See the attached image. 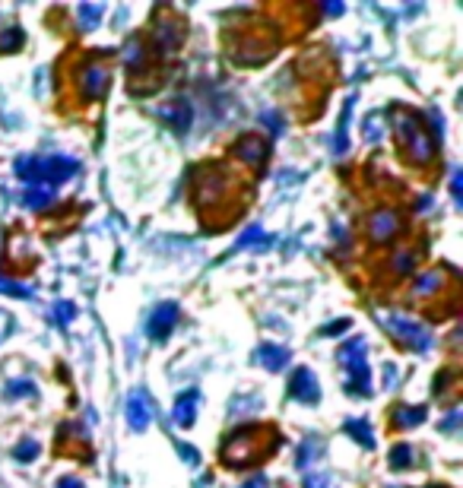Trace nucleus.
Here are the masks:
<instances>
[{
	"label": "nucleus",
	"mask_w": 463,
	"mask_h": 488,
	"mask_svg": "<svg viewBox=\"0 0 463 488\" xmlns=\"http://www.w3.org/2000/svg\"><path fill=\"white\" fill-rule=\"evenodd\" d=\"M289 393L295 399H302V403H311V399L321 396V390H317L314 374H311V371H295V377L289 380Z\"/></svg>",
	"instance_id": "nucleus-1"
},
{
	"label": "nucleus",
	"mask_w": 463,
	"mask_h": 488,
	"mask_svg": "<svg viewBox=\"0 0 463 488\" xmlns=\"http://www.w3.org/2000/svg\"><path fill=\"white\" fill-rule=\"evenodd\" d=\"M108 82H111V73L105 67H99V63H92V67H86V76H82V92L89 99H95V95H101L108 89Z\"/></svg>",
	"instance_id": "nucleus-2"
},
{
	"label": "nucleus",
	"mask_w": 463,
	"mask_h": 488,
	"mask_svg": "<svg viewBox=\"0 0 463 488\" xmlns=\"http://www.w3.org/2000/svg\"><path fill=\"white\" fill-rule=\"evenodd\" d=\"M175 320H178V308H175V304H162V308L156 311V317H152V336L165 339L168 330L175 327Z\"/></svg>",
	"instance_id": "nucleus-3"
},
{
	"label": "nucleus",
	"mask_w": 463,
	"mask_h": 488,
	"mask_svg": "<svg viewBox=\"0 0 463 488\" xmlns=\"http://www.w3.org/2000/svg\"><path fill=\"white\" fill-rule=\"evenodd\" d=\"M235 152L245 158H251V162H257V158H264V143H260V137H241L238 143H235Z\"/></svg>",
	"instance_id": "nucleus-4"
},
{
	"label": "nucleus",
	"mask_w": 463,
	"mask_h": 488,
	"mask_svg": "<svg viewBox=\"0 0 463 488\" xmlns=\"http://www.w3.org/2000/svg\"><path fill=\"white\" fill-rule=\"evenodd\" d=\"M285 358H289V355H285L283 349H276V346H264V349L257 352V361H260V365H266L270 371L283 368V365H285Z\"/></svg>",
	"instance_id": "nucleus-5"
},
{
	"label": "nucleus",
	"mask_w": 463,
	"mask_h": 488,
	"mask_svg": "<svg viewBox=\"0 0 463 488\" xmlns=\"http://www.w3.org/2000/svg\"><path fill=\"white\" fill-rule=\"evenodd\" d=\"M393 225H397V215L393 213H378L371 219V234L374 238H387V234H393Z\"/></svg>",
	"instance_id": "nucleus-6"
},
{
	"label": "nucleus",
	"mask_w": 463,
	"mask_h": 488,
	"mask_svg": "<svg viewBox=\"0 0 463 488\" xmlns=\"http://www.w3.org/2000/svg\"><path fill=\"white\" fill-rule=\"evenodd\" d=\"M127 418H130L133 428H146V422H149V409H146L143 399H130V406H127Z\"/></svg>",
	"instance_id": "nucleus-7"
},
{
	"label": "nucleus",
	"mask_w": 463,
	"mask_h": 488,
	"mask_svg": "<svg viewBox=\"0 0 463 488\" xmlns=\"http://www.w3.org/2000/svg\"><path fill=\"white\" fill-rule=\"evenodd\" d=\"M393 327H397L416 349H422L425 342H428V333H422V327H412V323H403V320H393Z\"/></svg>",
	"instance_id": "nucleus-8"
},
{
	"label": "nucleus",
	"mask_w": 463,
	"mask_h": 488,
	"mask_svg": "<svg viewBox=\"0 0 463 488\" xmlns=\"http://www.w3.org/2000/svg\"><path fill=\"white\" fill-rule=\"evenodd\" d=\"M175 418H178V425H190V422H194V393H187V396L178 403Z\"/></svg>",
	"instance_id": "nucleus-9"
},
{
	"label": "nucleus",
	"mask_w": 463,
	"mask_h": 488,
	"mask_svg": "<svg viewBox=\"0 0 463 488\" xmlns=\"http://www.w3.org/2000/svg\"><path fill=\"white\" fill-rule=\"evenodd\" d=\"M422 279H425V282H419L416 292H431L435 285H441V276H422Z\"/></svg>",
	"instance_id": "nucleus-10"
},
{
	"label": "nucleus",
	"mask_w": 463,
	"mask_h": 488,
	"mask_svg": "<svg viewBox=\"0 0 463 488\" xmlns=\"http://www.w3.org/2000/svg\"><path fill=\"white\" fill-rule=\"evenodd\" d=\"M16 453H19V460H29V453H35V444H23Z\"/></svg>",
	"instance_id": "nucleus-11"
},
{
	"label": "nucleus",
	"mask_w": 463,
	"mask_h": 488,
	"mask_svg": "<svg viewBox=\"0 0 463 488\" xmlns=\"http://www.w3.org/2000/svg\"><path fill=\"white\" fill-rule=\"evenodd\" d=\"M57 488H82V485L76 479H63V482H57Z\"/></svg>",
	"instance_id": "nucleus-12"
},
{
	"label": "nucleus",
	"mask_w": 463,
	"mask_h": 488,
	"mask_svg": "<svg viewBox=\"0 0 463 488\" xmlns=\"http://www.w3.org/2000/svg\"><path fill=\"white\" fill-rule=\"evenodd\" d=\"M10 393H32V387H29V384H13Z\"/></svg>",
	"instance_id": "nucleus-13"
},
{
	"label": "nucleus",
	"mask_w": 463,
	"mask_h": 488,
	"mask_svg": "<svg viewBox=\"0 0 463 488\" xmlns=\"http://www.w3.org/2000/svg\"><path fill=\"white\" fill-rule=\"evenodd\" d=\"M245 488H266V485H264V479H251Z\"/></svg>",
	"instance_id": "nucleus-14"
},
{
	"label": "nucleus",
	"mask_w": 463,
	"mask_h": 488,
	"mask_svg": "<svg viewBox=\"0 0 463 488\" xmlns=\"http://www.w3.org/2000/svg\"><path fill=\"white\" fill-rule=\"evenodd\" d=\"M321 482H323V479H314V482H308L304 488H327V485H321Z\"/></svg>",
	"instance_id": "nucleus-15"
}]
</instances>
